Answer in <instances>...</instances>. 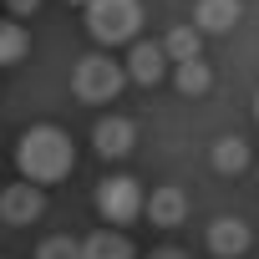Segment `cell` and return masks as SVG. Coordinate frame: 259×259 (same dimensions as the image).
<instances>
[{
	"instance_id": "cell-10",
	"label": "cell",
	"mask_w": 259,
	"mask_h": 259,
	"mask_svg": "<svg viewBox=\"0 0 259 259\" xmlns=\"http://www.w3.org/2000/svg\"><path fill=\"white\" fill-rule=\"evenodd\" d=\"M163 61H168V56H163L158 41H138L133 56H127V76H133L138 87H158V81H163Z\"/></svg>"
},
{
	"instance_id": "cell-11",
	"label": "cell",
	"mask_w": 259,
	"mask_h": 259,
	"mask_svg": "<svg viewBox=\"0 0 259 259\" xmlns=\"http://www.w3.org/2000/svg\"><path fill=\"white\" fill-rule=\"evenodd\" d=\"M81 259H138V249H133V239L117 234V229H97L81 244Z\"/></svg>"
},
{
	"instance_id": "cell-15",
	"label": "cell",
	"mask_w": 259,
	"mask_h": 259,
	"mask_svg": "<svg viewBox=\"0 0 259 259\" xmlns=\"http://www.w3.org/2000/svg\"><path fill=\"white\" fill-rule=\"evenodd\" d=\"M26 56V31L21 21H0V66H16Z\"/></svg>"
},
{
	"instance_id": "cell-19",
	"label": "cell",
	"mask_w": 259,
	"mask_h": 259,
	"mask_svg": "<svg viewBox=\"0 0 259 259\" xmlns=\"http://www.w3.org/2000/svg\"><path fill=\"white\" fill-rule=\"evenodd\" d=\"M71 6H92V0H71Z\"/></svg>"
},
{
	"instance_id": "cell-9",
	"label": "cell",
	"mask_w": 259,
	"mask_h": 259,
	"mask_svg": "<svg viewBox=\"0 0 259 259\" xmlns=\"http://www.w3.org/2000/svg\"><path fill=\"white\" fill-rule=\"evenodd\" d=\"M239 16H244V6L239 0H198V11H193V31L203 36H224V31H234L239 26Z\"/></svg>"
},
{
	"instance_id": "cell-2",
	"label": "cell",
	"mask_w": 259,
	"mask_h": 259,
	"mask_svg": "<svg viewBox=\"0 0 259 259\" xmlns=\"http://www.w3.org/2000/svg\"><path fill=\"white\" fill-rule=\"evenodd\" d=\"M138 21H143V6H138V0H92V6H87V31H92L102 46L133 41V36H138Z\"/></svg>"
},
{
	"instance_id": "cell-5",
	"label": "cell",
	"mask_w": 259,
	"mask_h": 259,
	"mask_svg": "<svg viewBox=\"0 0 259 259\" xmlns=\"http://www.w3.org/2000/svg\"><path fill=\"white\" fill-rule=\"evenodd\" d=\"M41 213H46V193H41L36 183H11L6 193H0V219H6V224H16V229L36 224Z\"/></svg>"
},
{
	"instance_id": "cell-20",
	"label": "cell",
	"mask_w": 259,
	"mask_h": 259,
	"mask_svg": "<svg viewBox=\"0 0 259 259\" xmlns=\"http://www.w3.org/2000/svg\"><path fill=\"white\" fill-rule=\"evenodd\" d=\"M254 117H259V97H254Z\"/></svg>"
},
{
	"instance_id": "cell-7",
	"label": "cell",
	"mask_w": 259,
	"mask_h": 259,
	"mask_svg": "<svg viewBox=\"0 0 259 259\" xmlns=\"http://www.w3.org/2000/svg\"><path fill=\"white\" fill-rule=\"evenodd\" d=\"M92 143H97L102 158H127L133 143H138V127L127 122V117H102V122L92 127Z\"/></svg>"
},
{
	"instance_id": "cell-16",
	"label": "cell",
	"mask_w": 259,
	"mask_h": 259,
	"mask_svg": "<svg viewBox=\"0 0 259 259\" xmlns=\"http://www.w3.org/2000/svg\"><path fill=\"white\" fill-rule=\"evenodd\" d=\"M36 259H81V244L66 239V234H56V239H46V244L36 249Z\"/></svg>"
},
{
	"instance_id": "cell-8",
	"label": "cell",
	"mask_w": 259,
	"mask_h": 259,
	"mask_svg": "<svg viewBox=\"0 0 259 259\" xmlns=\"http://www.w3.org/2000/svg\"><path fill=\"white\" fill-rule=\"evenodd\" d=\"M143 213H148L158 229H173V224L188 219V193L173 188V183H163V188H153V198H143Z\"/></svg>"
},
{
	"instance_id": "cell-14",
	"label": "cell",
	"mask_w": 259,
	"mask_h": 259,
	"mask_svg": "<svg viewBox=\"0 0 259 259\" xmlns=\"http://www.w3.org/2000/svg\"><path fill=\"white\" fill-rule=\"evenodd\" d=\"M173 81H178V92H183V97H203V92L213 87V71H208V61L198 56V61H183Z\"/></svg>"
},
{
	"instance_id": "cell-4",
	"label": "cell",
	"mask_w": 259,
	"mask_h": 259,
	"mask_svg": "<svg viewBox=\"0 0 259 259\" xmlns=\"http://www.w3.org/2000/svg\"><path fill=\"white\" fill-rule=\"evenodd\" d=\"M97 213L107 224H133L143 213V188L138 178H102L97 183Z\"/></svg>"
},
{
	"instance_id": "cell-1",
	"label": "cell",
	"mask_w": 259,
	"mask_h": 259,
	"mask_svg": "<svg viewBox=\"0 0 259 259\" xmlns=\"http://www.w3.org/2000/svg\"><path fill=\"white\" fill-rule=\"evenodd\" d=\"M71 163H76V148H71V138L61 133V127H31V133L21 138V148H16V168H21V183H36V188H46V183H61L66 173H71Z\"/></svg>"
},
{
	"instance_id": "cell-3",
	"label": "cell",
	"mask_w": 259,
	"mask_h": 259,
	"mask_svg": "<svg viewBox=\"0 0 259 259\" xmlns=\"http://www.w3.org/2000/svg\"><path fill=\"white\" fill-rule=\"evenodd\" d=\"M122 81H127V71L112 61V56H81L76 61V71H71V92L81 97V102H112L117 92H122Z\"/></svg>"
},
{
	"instance_id": "cell-6",
	"label": "cell",
	"mask_w": 259,
	"mask_h": 259,
	"mask_svg": "<svg viewBox=\"0 0 259 259\" xmlns=\"http://www.w3.org/2000/svg\"><path fill=\"white\" fill-rule=\"evenodd\" d=\"M249 244H254V234H249V224L244 219H213L208 224V249L219 254V259H239V254H249Z\"/></svg>"
},
{
	"instance_id": "cell-17",
	"label": "cell",
	"mask_w": 259,
	"mask_h": 259,
	"mask_svg": "<svg viewBox=\"0 0 259 259\" xmlns=\"http://www.w3.org/2000/svg\"><path fill=\"white\" fill-rule=\"evenodd\" d=\"M6 11L21 21V16H36V11H41V0H6Z\"/></svg>"
},
{
	"instance_id": "cell-18",
	"label": "cell",
	"mask_w": 259,
	"mask_h": 259,
	"mask_svg": "<svg viewBox=\"0 0 259 259\" xmlns=\"http://www.w3.org/2000/svg\"><path fill=\"white\" fill-rule=\"evenodd\" d=\"M153 259H188V254H183V249H158Z\"/></svg>"
},
{
	"instance_id": "cell-13",
	"label": "cell",
	"mask_w": 259,
	"mask_h": 259,
	"mask_svg": "<svg viewBox=\"0 0 259 259\" xmlns=\"http://www.w3.org/2000/svg\"><path fill=\"white\" fill-rule=\"evenodd\" d=\"M163 56H173L178 66H183V61H198V56H203V36H198L193 26H178V31H168Z\"/></svg>"
},
{
	"instance_id": "cell-12",
	"label": "cell",
	"mask_w": 259,
	"mask_h": 259,
	"mask_svg": "<svg viewBox=\"0 0 259 259\" xmlns=\"http://www.w3.org/2000/svg\"><path fill=\"white\" fill-rule=\"evenodd\" d=\"M249 163H254V158H249V143H244V138H219V143H213V168H219L224 178H239Z\"/></svg>"
}]
</instances>
